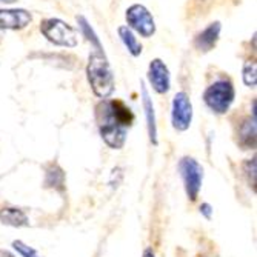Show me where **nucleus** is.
Wrapping results in <instances>:
<instances>
[{"mask_svg": "<svg viewBox=\"0 0 257 257\" xmlns=\"http://www.w3.org/2000/svg\"><path fill=\"white\" fill-rule=\"evenodd\" d=\"M220 22H214L211 23L209 27H206L194 40V46L199 50V51H203V53H208L211 51L217 40H219V36H220Z\"/></svg>", "mask_w": 257, "mask_h": 257, "instance_id": "10", "label": "nucleus"}, {"mask_svg": "<svg viewBox=\"0 0 257 257\" xmlns=\"http://www.w3.org/2000/svg\"><path fill=\"white\" fill-rule=\"evenodd\" d=\"M40 33L57 46L73 48L77 45V33L73 27L60 19H45L40 23Z\"/></svg>", "mask_w": 257, "mask_h": 257, "instance_id": "4", "label": "nucleus"}, {"mask_svg": "<svg viewBox=\"0 0 257 257\" xmlns=\"http://www.w3.org/2000/svg\"><path fill=\"white\" fill-rule=\"evenodd\" d=\"M179 171L185 183L186 194L191 200H196L203 180V168L193 157H183L179 163Z\"/></svg>", "mask_w": 257, "mask_h": 257, "instance_id": "5", "label": "nucleus"}, {"mask_svg": "<svg viewBox=\"0 0 257 257\" xmlns=\"http://www.w3.org/2000/svg\"><path fill=\"white\" fill-rule=\"evenodd\" d=\"M17 0H0V4H14Z\"/></svg>", "mask_w": 257, "mask_h": 257, "instance_id": "23", "label": "nucleus"}, {"mask_svg": "<svg viewBox=\"0 0 257 257\" xmlns=\"http://www.w3.org/2000/svg\"><path fill=\"white\" fill-rule=\"evenodd\" d=\"M86 76L92 92L99 99H108L114 92V74L103 51H96L89 56Z\"/></svg>", "mask_w": 257, "mask_h": 257, "instance_id": "2", "label": "nucleus"}, {"mask_svg": "<svg viewBox=\"0 0 257 257\" xmlns=\"http://www.w3.org/2000/svg\"><path fill=\"white\" fill-rule=\"evenodd\" d=\"M239 144L249 150L255 147V117L245 119L239 130Z\"/></svg>", "mask_w": 257, "mask_h": 257, "instance_id": "14", "label": "nucleus"}, {"mask_svg": "<svg viewBox=\"0 0 257 257\" xmlns=\"http://www.w3.org/2000/svg\"><path fill=\"white\" fill-rule=\"evenodd\" d=\"M33 20V16L27 10H0V31L2 30H23Z\"/></svg>", "mask_w": 257, "mask_h": 257, "instance_id": "9", "label": "nucleus"}, {"mask_svg": "<svg viewBox=\"0 0 257 257\" xmlns=\"http://www.w3.org/2000/svg\"><path fill=\"white\" fill-rule=\"evenodd\" d=\"M117 33H119V37L120 40L123 42L125 45V48L128 50V53L133 56V57H139L140 54H142V50H144V46L142 43H140L136 37V34L133 33L131 28H128L126 25H122L117 28Z\"/></svg>", "mask_w": 257, "mask_h": 257, "instance_id": "12", "label": "nucleus"}, {"mask_svg": "<svg viewBox=\"0 0 257 257\" xmlns=\"http://www.w3.org/2000/svg\"><path fill=\"white\" fill-rule=\"evenodd\" d=\"M243 170H245V174L248 177V182L252 185V188H254V186H255V157L248 159L245 162Z\"/></svg>", "mask_w": 257, "mask_h": 257, "instance_id": "19", "label": "nucleus"}, {"mask_svg": "<svg viewBox=\"0 0 257 257\" xmlns=\"http://www.w3.org/2000/svg\"><path fill=\"white\" fill-rule=\"evenodd\" d=\"M126 22L128 28L134 30L142 37H151L156 33V22L151 13L144 5H131L126 10Z\"/></svg>", "mask_w": 257, "mask_h": 257, "instance_id": "6", "label": "nucleus"}, {"mask_svg": "<svg viewBox=\"0 0 257 257\" xmlns=\"http://www.w3.org/2000/svg\"><path fill=\"white\" fill-rule=\"evenodd\" d=\"M236 91L229 80H217L203 92V102L214 114H226L234 102Z\"/></svg>", "mask_w": 257, "mask_h": 257, "instance_id": "3", "label": "nucleus"}, {"mask_svg": "<svg viewBox=\"0 0 257 257\" xmlns=\"http://www.w3.org/2000/svg\"><path fill=\"white\" fill-rule=\"evenodd\" d=\"M0 257H14L13 254H10L8 251H4V249H0Z\"/></svg>", "mask_w": 257, "mask_h": 257, "instance_id": "22", "label": "nucleus"}, {"mask_svg": "<svg viewBox=\"0 0 257 257\" xmlns=\"http://www.w3.org/2000/svg\"><path fill=\"white\" fill-rule=\"evenodd\" d=\"M0 222L10 226H27L28 217L19 208H2L0 209Z\"/></svg>", "mask_w": 257, "mask_h": 257, "instance_id": "13", "label": "nucleus"}, {"mask_svg": "<svg viewBox=\"0 0 257 257\" xmlns=\"http://www.w3.org/2000/svg\"><path fill=\"white\" fill-rule=\"evenodd\" d=\"M96 119L105 144L114 150H120L126 140V130L134 122L133 111L122 100L103 99L96 106Z\"/></svg>", "mask_w": 257, "mask_h": 257, "instance_id": "1", "label": "nucleus"}, {"mask_svg": "<svg viewBox=\"0 0 257 257\" xmlns=\"http://www.w3.org/2000/svg\"><path fill=\"white\" fill-rule=\"evenodd\" d=\"M77 22L80 23V28H82V31H83V34L86 36V39L96 46V51H103L102 50V43H100V40H99V37L96 36V33L91 30V27L88 25V22H86V19L83 17V16H77Z\"/></svg>", "mask_w": 257, "mask_h": 257, "instance_id": "16", "label": "nucleus"}, {"mask_svg": "<svg viewBox=\"0 0 257 257\" xmlns=\"http://www.w3.org/2000/svg\"><path fill=\"white\" fill-rule=\"evenodd\" d=\"M243 82L249 88H254L257 83V65L254 60H248L243 65Z\"/></svg>", "mask_w": 257, "mask_h": 257, "instance_id": "17", "label": "nucleus"}, {"mask_svg": "<svg viewBox=\"0 0 257 257\" xmlns=\"http://www.w3.org/2000/svg\"><path fill=\"white\" fill-rule=\"evenodd\" d=\"M0 42H2V34H0Z\"/></svg>", "mask_w": 257, "mask_h": 257, "instance_id": "24", "label": "nucleus"}, {"mask_svg": "<svg viewBox=\"0 0 257 257\" xmlns=\"http://www.w3.org/2000/svg\"><path fill=\"white\" fill-rule=\"evenodd\" d=\"M200 213H203L205 214V217H211V206H209L208 203H205V205H202L200 206Z\"/></svg>", "mask_w": 257, "mask_h": 257, "instance_id": "20", "label": "nucleus"}, {"mask_svg": "<svg viewBox=\"0 0 257 257\" xmlns=\"http://www.w3.org/2000/svg\"><path fill=\"white\" fill-rule=\"evenodd\" d=\"M148 80L153 86V89L157 94H167L171 88V76L168 71V66L163 63L160 59H154L150 63L148 69Z\"/></svg>", "mask_w": 257, "mask_h": 257, "instance_id": "8", "label": "nucleus"}, {"mask_svg": "<svg viewBox=\"0 0 257 257\" xmlns=\"http://www.w3.org/2000/svg\"><path fill=\"white\" fill-rule=\"evenodd\" d=\"M63 171L57 167V165H51L48 170H46V180L45 185L51 186V188H62L63 186Z\"/></svg>", "mask_w": 257, "mask_h": 257, "instance_id": "15", "label": "nucleus"}, {"mask_svg": "<svg viewBox=\"0 0 257 257\" xmlns=\"http://www.w3.org/2000/svg\"><path fill=\"white\" fill-rule=\"evenodd\" d=\"M140 86H142V103H144V109H145V117H147V125H148V134H150V140L157 145V126H156V112H154V105L153 100L150 97V92L145 86L144 82H140Z\"/></svg>", "mask_w": 257, "mask_h": 257, "instance_id": "11", "label": "nucleus"}, {"mask_svg": "<svg viewBox=\"0 0 257 257\" xmlns=\"http://www.w3.org/2000/svg\"><path fill=\"white\" fill-rule=\"evenodd\" d=\"M193 120V105L186 92H177L173 99V126L177 131H186Z\"/></svg>", "mask_w": 257, "mask_h": 257, "instance_id": "7", "label": "nucleus"}, {"mask_svg": "<svg viewBox=\"0 0 257 257\" xmlns=\"http://www.w3.org/2000/svg\"><path fill=\"white\" fill-rule=\"evenodd\" d=\"M13 246H14L23 257H42L36 249H33L31 246L25 245V243L20 242V240H16V242L13 243Z\"/></svg>", "mask_w": 257, "mask_h": 257, "instance_id": "18", "label": "nucleus"}, {"mask_svg": "<svg viewBox=\"0 0 257 257\" xmlns=\"http://www.w3.org/2000/svg\"><path fill=\"white\" fill-rule=\"evenodd\" d=\"M142 257H156V255H154V252L151 249H145V252H144Z\"/></svg>", "mask_w": 257, "mask_h": 257, "instance_id": "21", "label": "nucleus"}]
</instances>
